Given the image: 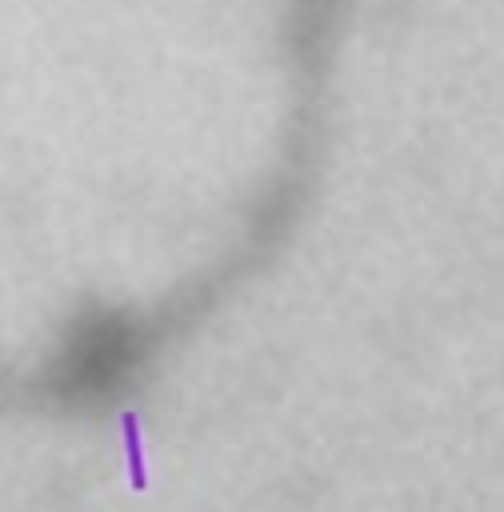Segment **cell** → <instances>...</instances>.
<instances>
[{"instance_id": "1", "label": "cell", "mask_w": 504, "mask_h": 512, "mask_svg": "<svg viewBox=\"0 0 504 512\" xmlns=\"http://www.w3.org/2000/svg\"><path fill=\"white\" fill-rule=\"evenodd\" d=\"M136 364L140 340L132 324H124L120 316H88L64 336L52 380L68 400H104L128 384Z\"/></svg>"}]
</instances>
